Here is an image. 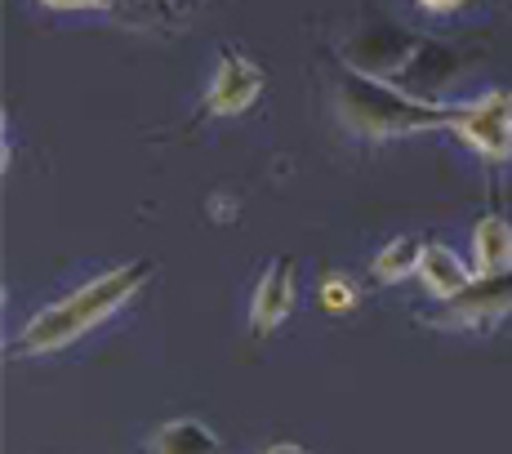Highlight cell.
<instances>
[{
  "label": "cell",
  "instance_id": "cell-1",
  "mask_svg": "<svg viewBox=\"0 0 512 454\" xmlns=\"http://www.w3.org/2000/svg\"><path fill=\"white\" fill-rule=\"evenodd\" d=\"M152 272H156L152 259H130V263H116V268L90 276L85 285L67 290L58 303H49V308L36 312V317L18 330L14 352L18 357H49V352L72 348V343L85 339L94 325L112 321L125 303L139 299L143 285L152 281Z\"/></svg>",
  "mask_w": 512,
  "mask_h": 454
},
{
  "label": "cell",
  "instance_id": "cell-2",
  "mask_svg": "<svg viewBox=\"0 0 512 454\" xmlns=\"http://www.w3.org/2000/svg\"><path fill=\"white\" fill-rule=\"evenodd\" d=\"M334 103H339L343 125L361 138H401V134H428L450 125V103H428V98L379 81V76L357 72V67L343 72Z\"/></svg>",
  "mask_w": 512,
  "mask_h": 454
},
{
  "label": "cell",
  "instance_id": "cell-3",
  "mask_svg": "<svg viewBox=\"0 0 512 454\" xmlns=\"http://www.w3.org/2000/svg\"><path fill=\"white\" fill-rule=\"evenodd\" d=\"M450 134H459L481 161L508 165L512 161V90H481L450 103Z\"/></svg>",
  "mask_w": 512,
  "mask_h": 454
},
{
  "label": "cell",
  "instance_id": "cell-4",
  "mask_svg": "<svg viewBox=\"0 0 512 454\" xmlns=\"http://www.w3.org/2000/svg\"><path fill=\"white\" fill-rule=\"evenodd\" d=\"M263 94V67L241 49H223L214 63L210 90H205V112L210 116H241Z\"/></svg>",
  "mask_w": 512,
  "mask_h": 454
},
{
  "label": "cell",
  "instance_id": "cell-5",
  "mask_svg": "<svg viewBox=\"0 0 512 454\" xmlns=\"http://www.w3.org/2000/svg\"><path fill=\"white\" fill-rule=\"evenodd\" d=\"M512 312V272L477 276L459 299L441 303V325H459V330H486V325L504 321Z\"/></svg>",
  "mask_w": 512,
  "mask_h": 454
},
{
  "label": "cell",
  "instance_id": "cell-6",
  "mask_svg": "<svg viewBox=\"0 0 512 454\" xmlns=\"http://www.w3.org/2000/svg\"><path fill=\"white\" fill-rule=\"evenodd\" d=\"M294 299H299V263L294 259H272L263 276L254 281L250 294V330L254 334H272L290 321Z\"/></svg>",
  "mask_w": 512,
  "mask_h": 454
},
{
  "label": "cell",
  "instance_id": "cell-7",
  "mask_svg": "<svg viewBox=\"0 0 512 454\" xmlns=\"http://www.w3.org/2000/svg\"><path fill=\"white\" fill-rule=\"evenodd\" d=\"M419 281L437 303H450V299H459L472 281H477V272H472V263L459 259L450 245L428 241L423 245V259H419Z\"/></svg>",
  "mask_w": 512,
  "mask_h": 454
},
{
  "label": "cell",
  "instance_id": "cell-8",
  "mask_svg": "<svg viewBox=\"0 0 512 454\" xmlns=\"http://www.w3.org/2000/svg\"><path fill=\"white\" fill-rule=\"evenodd\" d=\"M468 259L477 276L512 272V223L504 214H481L468 232Z\"/></svg>",
  "mask_w": 512,
  "mask_h": 454
},
{
  "label": "cell",
  "instance_id": "cell-9",
  "mask_svg": "<svg viewBox=\"0 0 512 454\" xmlns=\"http://www.w3.org/2000/svg\"><path fill=\"white\" fill-rule=\"evenodd\" d=\"M147 454H223V441L201 419H170L152 437V450Z\"/></svg>",
  "mask_w": 512,
  "mask_h": 454
},
{
  "label": "cell",
  "instance_id": "cell-10",
  "mask_svg": "<svg viewBox=\"0 0 512 454\" xmlns=\"http://www.w3.org/2000/svg\"><path fill=\"white\" fill-rule=\"evenodd\" d=\"M423 245L428 241H419V236H392L388 245H383L379 254H374V263H370V272H374V281L379 285H401V281H410V276H419V259H423Z\"/></svg>",
  "mask_w": 512,
  "mask_h": 454
},
{
  "label": "cell",
  "instance_id": "cell-11",
  "mask_svg": "<svg viewBox=\"0 0 512 454\" xmlns=\"http://www.w3.org/2000/svg\"><path fill=\"white\" fill-rule=\"evenodd\" d=\"M317 299H321V308L326 312H352L357 308V285H352L348 276H326Z\"/></svg>",
  "mask_w": 512,
  "mask_h": 454
},
{
  "label": "cell",
  "instance_id": "cell-12",
  "mask_svg": "<svg viewBox=\"0 0 512 454\" xmlns=\"http://www.w3.org/2000/svg\"><path fill=\"white\" fill-rule=\"evenodd\" d=\"M41 9H54V14H107L116 0H36Z\"/></svg>",
  "mask_w": 512,
  "mask_h": 454
},
{
  "label": "cell",
  "instance_id": "cell-13",
  "mask_svg": "<svg viewBox=\"0 0 512 454\" xmlns=\"http://www.w3.org/2000/svg\"><path fill=\"white\" fill-rule=\"evenodd\" d=\"M419 9H428V14H455V9H464L468 0H415Z\"/></svg>",
  "mask_w": 512,
  "mask_h": 454
},
{
  "label": "cell",
  "instance_id": "cell-14",
  "mask_svg": "<svg viewBox=\"0 0 512 454\" xmlns=\"http://www.w3.org/2000/svg\"><path fill=\"white\" fill-rule=\"evenodd\" d=\"M259 454H312V450L299 446V441H272V446H263Z\"/></svg>",
  "mask_w": 512,
  "mask_h": 454
}]
</instances>
